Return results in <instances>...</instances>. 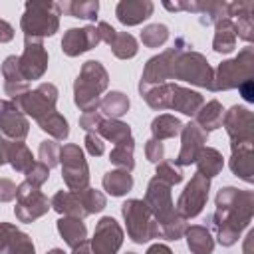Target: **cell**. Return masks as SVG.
Masks as SVG:
<instances>
[{
  "mask_svg": "<svg viewBox=\"0 0 254 254\" xmlns=\"http://www.w3.org/2000/svg\"><path fill=\"white\" fill-rule=\"evenodd\" d=\"M185 238H187V246L192 254H212V250H214V238H212L210 230L202 224L187 226Z\"/></svg>",
  "mask_w": 254,
  "mask_h": 254,
  "instance_id": "83f0119b",
  "label": "cell"
},
{
  "mask_svg": "<svg viewBox=\"0 0 254 254\" xmlns=\"http://www.w3.org/2000/svg\"><path fill=\"white\" fill-rule=\"evenodd\" d=\"M155 4L151 0H121L115 6V16L123 26H137L153 16Z\"/></svg>",
  "mask_w": 254,
  "mask_h": 254,
  "instance_id": "ffe728a7",
  "label": "cell"
},
{
  "mask_svg": "<svg viewBox=\"0 0 254 254\" xmlns=\"http://www.w3.org/2000/svg\"><path fill=\"white\" fill-rule=\"evenodd\" d=\"M18 185L12 179H0V202H10L16 198Z\"/></svg>",
  "mask_w": 254,
  "mask_h": 254,
  "instance_id": "f5cc1de1",
  "label": "cell"
},
{
  "mask_svg": "<svg viewBox=\"0 0 254 254\" xmlns=\"http://www.w3.org/2000/svg\"><path fill=\"white\" fill-rule=\"evenodd\" d=\"M224 131L230 137V147L252 145L254 143V115L244 105H232L222 115Z\"/></svg>",
  "mask_w": 254,
  "mask_h": 254,
  "instance_id": "8fae6325",
  "label": "cell"
},
{
  "mask_svg": "<svg viewBox=\"0 0 254 254\" xmlns=\"http://www.w3.org/2000/svg\"><path fill=\"white\" fill-rule=\"evenodd\" d=\"M254 2H228V18L234 22L236 36L242 38L244 42L254 40Z\"/></svg>",
  "mask_w": 254,
  "mask_h": 254,
  "instance_id": "d6986e66",
  "label": "cell"
},
{
  "mask_svg": "<svg viewBox=\"0 0 254 254\" xmlns=\"http://www.w3.org/2000/svg\"><path fill=\"white\" fill-rule=\"evenodd\" d=\"M190 48L192 46L185 38H177L175 44H173V48H167L159 56L149 58L147 64H145V67H143L139 85H161V83H167V79H171L173 62L177 60V56L181 52L190 50Z\"/></svg>",
  "mask_w": 254,
  "mask_h": 254,
  "instance_id": "ba28073f",
  "label": "cell"
},
{
  "mask_svg": "<svg viewBox=\"0 0 254 254\" xmlns=\"http://www.w3.org/2000/svg\"><path fill=\"white\" fill-rule=\"evenodd\" d=\"M141 42L147 48H159L169 40V28L165 24H149L141 30Z\"/></svg>",
  "mask_w": 254,
  "mask_h": 254,
  "instance_id": "b9f144b4",
  "label": "cell"
},
{
  "mask_svg": "<svg viewBox=\"0 0 254 254\" xmlns=\"http://www.w3.org/2000/svg\"><path fill=\"white\" fill-rule=\"evenodd\" d=\"M85 149L91 157H101L105 153V143L97 133H85Z\"/></svg>",
  "mask_w": 254,
  "mask_h": 254,
  "instance_id": "f907efd6",
  "label": "cell"
},
{
  "mask_svg": "<svg viewBox=\"0 0 254 254\" xmlns=\"http://www.w3.org/2000/svg\"><path fill=\"white\" fill-rule=\"evenodd\" d=\"M222 115H224L222 103H220L218 99H210L208 103H202V107L196 111L194 123H196L202 131L210 133V131H214V129H218V127L222 125Z\"/></svg>",
  "mask_w": 254,
  "mask_h": 254,
  "instance_id": "f546056e",
  "label": "cell"
},
{
  "mask_svg": "<svg viewBox=\"0 0 254 254\" xmlns=\"http://www.w3.org/2000/svg\"><path fill=\"white\" fill-rule=\"evenodd\" d=\"M99 42L101 40H99L97 28L91 24H87L83 28H69L62 38V52L67 58H75L79 54H85V52L97 48Z\"/></svg>",
  "mask_w": 254,
  "mask_h": 254,
  "instance_id": "ac0fdd59",
  "label": "cell"
},
{
  "mask_svg": "<svg viewBox=\"0 0 254 254\" xmlns=\"http://www.w3.org/2000/svg\"><path fill=\"white\" fill-rule=\"evenodd\" d=\"M254 75V48L246 46L238 52L236 58L224 60L218 64L216 69H212V85L210 91H228L238 89L246 79H252Z\"/></svg>",
  "mask_w": 254,
  "mask_h": 254,
  "instance_id": "277c9868",
  "label": "cell"
},
{
  "mask_svg": "<svg viewBox=\"0 0 254 254\" xmlns=\"http://www.w3.org/2000/svg\"><path fill=\"white\" fill-rule=\"evenodd\" d=\"M58 87L54 83H40L36 89H28L26 93L14 97L12 101L18 105V109L32 119H42L44 115L56 111V103H58Z\"/></svg>",
  "mask_w": 254,
  "mask_h": 254,
  "instance_id": "9c48e42d",
  "label": "cell"
},
{
  "mask_svg": "<svg viewBox=\"0 0 254 254\" xmlns=\"http://www.w3.org/2000/svg\"><path fill=\"white\" fill-rule=\"evenodd\" d=\"M60 165H62V179L69 190L77 192L89 187V167L83 149L79 145L65 143L60 151Z\"/></svg>",
  "mask_w": 254,
  "mask_h": 254,
  "instance_id": "52a82bcc",
  "label": "cell"
},
{
  "mask_svg": "<svg viewBox=\"0 0 254 254\" xmlns=\"http://www.w3.org/2000/svg\"><path fill=\"white\" fill-rule=\"evenodd\" d=\"M129 97L123 91H109L99 101V113L107 115V119H119L129 111Z\"/></svg>",
  "mask_w": 254,
  "mask_h": 254,
  "instance_id": "d6a6232c",
  "label": "cell"
},
{
  "mask_svg": "<svg viewBox=\"0 0 254 254\" xmlns=\"http://www.w3.org/2000/svg\"><path fill=\"white\" fill-rule=\"evenodd\" d=\"M121 214L127 226V236L135 244H145L159 238V222L141 198H129L121 204Z\"/></svg>",
  "mask_w": 254,
  "mask_h": 254,
  "instance_id": "5b68a950",
  "label": "cell"
},
{
  "mask_svg": "<svg viewBox=\"0 0 254 254\" xmlns=\"http://www.w3.org/2000/svg\"><path fill=\"white\" fill-rule=\"evenodd\" d=\"M145 157L149 163H155L159 165L161 161H165V147H163V141H157V139H149L145 143Z\"/></svg>",
  "mask_w": 254,
  "mask_h": 254,
  "instance_id": "681fc988",
  "label": "cell"
},
{
  "mask_svg": "<svg viewBox=\"0 0 254 254\" xmlns=\"http://www.w3.org/2000/svg\"><path fill=\"white\" fill-rule=\"evenodd\" d=\"M103 115L99 111H87V113H81L79 117V127L85 131V133H97L99 125L103 123Z\"/></svg>",
  "mask_w": 254,
  "mask_h": 254,
  "instance_id": "c3c4849f",
  "label": "cell"
},
{
  "mask_svg": "<svg viewBox=\"0 0 254 254\" xmlns=\"http://www.w3.org/2000/svg\"><path fill=\"white\" fill-rule=\"evenodd\" d=\"M155 177L165 181L171 187L183 183V171H181L179 165H175V161H161L157 165V169H155Z\"/></svg>",
  "mask_w": 254,
  "mask_h": 254,
  "instance_id": "ee69618b",
  "label": "cell"
},
{
  "mask_svg": "<svg viewBox=\"0 0 254 254\" xmlns=\"http://www.w3.org/2000/svg\"><path fill=\"white\" fill-rule=\"evenodd\" d=\"M236 28L230 18H222L214 24V38H212V50L216 54H230L236 48Z\"/></svg>",
  "mask_w": 254,
  "mask_h": 254,
  "instance_id": "4316f807",
  "label": "cell"
},
{
  "mask_svg": "<svg viewBox=\"0 0 254 254\" xmlns=\"http://www.w3.org/2000/svg\"><path fill=\"white\" fill-rule=\"evenodd\" d=\"M230 171L246 181L252 183L254 181V151L252 145H240V147H230Z\"/></svg>",
  "mask_w": 254,
  "mask_h": 254,
  "instance_id": "7402d4cb",
  "label": "cell"
},
{
  "mask_svg": "<svg viewBox=\"0 0 254 254\" xmlns=\"http://www.w3.org/2000/svg\"><path fill=\"white\" fill-rule=\"evenodd\" d=\"M145 254H173V250H171L167 244L157 242V244H151V246L147 248V252H145Z\"/></svg>",
  "mask_w": 254,
  "mask_h": 254,
  "instance_id": "6f0895ef",
  "label": "cell"
},
{
  "mask_svg": "<svg viewBox=\"0 0 254 254\" xmlns=\"http://www.w3.org/2000/svg\"><path fill=\"white\" fill-rule=\"evenodd\" d=\"M187 220L183 216H173L171 220H167L165 224H159V238H165V240H179L185 236L187 232Z\"/></svg>",
  "mask_w": 254,
  "mask_h": 254,
  "instance_id": "7bdbcfd3",
  "label": "cell"
},
{
  "mask_svg": "<svg viewBox=\"0 0 254 254\" xmlns=\"http://www.w3.org/2000/svg\"><path fill=\"white\" fill-rule=\"evenodd\" d=\"M95 28H97V34H99V40H101V42H105L107 46H111V44L115 42V38H117V30H115L109 22H99Z\"/></svg>",
  "mask_w": 254,
  "mask_h": 254,
  "instance_id": "db71d44e",
  "label": "cell"
},
{
  "mask_svg": "<svg viewBox=\"0 0 254 254\" xmlns=\"http://www.w3.org/2000/svg\"><path fill=\"white\" fill-rule=\"evenodd\" d=\"M202 103H204V97H202L198 91L175 83V87H173L171 109L181 111V113H185V115H189V117H194L196 111L202 107Z\"/></svg>",
  "mask_w": 254,
  "mask_h": 254,
  "instance_id": "603a6c76",
  "label": "cell"
},
{
  "mask_svg": "<svg viewBox=\"0 0 254 254\" xmlns=\"http://www.w3.org/2000/svg\"><path fill=\"white\" fill-rule=\"evenodd\" d=\"M6 163H8L16 173H26V171L34 165V157H32V151L26 147L24 141H8Z\"/></svg>",
  "mask_w": 254,
  "mask_h": 254,
  "instance_id": "1f68e13d",
  "label": "cell"
},
{
  "mask_svg": "<svg viewBox=\"0 0 254 254\" xmlns=\"http://www.w3.org/2000/svg\"><path fill=\"white\" fill-rule=\"evenodd\" d=\"M143 200H145V204L149 206V210L153 212V216L157 218L159 224H165L167 220L177 216L175 202H173V196H171V185H167L165 181H161L157 177H153L149 181Z\"/></svg>",
  "mask_w": 254,
  "mask_h": 254,
  "instance_id": "4fadbf2b",
  "label": "cell"
},
{
  "mask_svg": "<svg viewBox=\"0 0 254 254\" xmlns=\"http://www.w3.org/2000/svg\"><path fill=\"white\" fill-rule=\"evenodd\" d=\"M46 254H65V252H64L62 248H52V250H48Z\"/></svg>",
  "mask_w": 254,
  "mask_h": 254,
  "instance_id": "94428289",
  "label": "cell"
},
{
  "mask_svg": "<svg viewBox=\"0 0 254 254\" xmlns=\"http://www.w3.org/2000/svg\"><path fill=\"white\" fill-rule=\"evenodd\" d=\"M2 77H4V91L12 99L26 93L30 89V83L24 79L20 65H18V56H8L2 62Z\"/></svg>",
  "mask_w": 254,
  "mask_h": 254,
  "instance_id": "44dd1931",
  "label": "cell"
},
{
  "mask_svg": "<svg viewBox=\"0 0 254 254\" xmlns=\"http://www.w3.org/2000/svg\"><path fill=\"white\" fill-rule=\"evenodd\" d=\"M206 141H208V133L202 131L194 121L185 123L181 129V151L175 159V165H179V167L192 165L196 161L198 151L204 147Z\"/></svg>",
  "mask_w": 254,
  "mask_h": 254,
  "instance_id": "e0dca14e",
  "label": "cell"
},
{
  "mask_svg": "<svg viewBox=\"0 0 254 254\" xmlns=\"http://www.w3.org/2000/svg\"><path fill=\"white\" fill-rule=\"evenodd\" d=\"M208 190H210V179L202 177L200 173H194L192 179L183 189L181 196L177 198V204H175L177 214L183 216L185 220L198 216L208 200Z\"/></svg>",
  "mask_w": 254,
  "mask_h": 254,
  "instance_id": "30bf717a",
  "label": "cell"
},
{
  "mask_svg": "<svg viewBox=\"0 0 254 254\" xmlns=\"http://www.w3.org/2000/svg\"><path fill=\"white\" fill-rule=\"evenodd\" d=\"M200 24H216L222 18H228V2L220 0H200Z\"/></svg>",
  "mask_w": 254,
  "mask_h": 254,
  "instance_id": "f35d334b",
  "label": "cell"
},
{
  "mask_svg": "<svg viewBox=\"0 0 254 254\" xmlns=\"http://www.w3.org/2000/svg\"><path fill=\"white\" fill-rule=\"evenodd\" d=\"M60 10L71 18L79 20H95L99 12V2L97 0H71L60 4Z\"/></svg>",
  "mask_w": 254,
  "mask_h": 254,
  "instance_id": "8d00e7d4",
  "label": "cell"
},
{
  "mask_svg": "<svg viewBox=\"0 0 254 254\" xmlns=\"http://www.w3.org/2000/svg\"><path fill=\"white\" fill-rule=\"evenodd\" d=\"M18 65L28 83L40 79L48 69V52L44 48V42L24 38V52L22 56H18Z\"/></svg>",
  "mask_w": 254,
  "mask_h": 254,
  "instance_id": "9a60e30c",
  "label": "cell"
},
{
  "mask_svg": "<svg viewBox=\"0 0 254 254\" xmlns=\"http://www.w3.org/2000/svg\"><path fill=\"white\" fill-rule=\"evenodd\" d=\"M24 181L26 183H30L32 187H42L44 183H48V179H50V169L42 163V161H34V165L24 173Z\"/></svg>",
  "mask_w": 254,
  "mask_h": 254,
  "instance_id": "7dc6e473",
  "label": "cell"
},
{
  "mask_svg": "<svg viewBox=\"0 0 254 254\" xmlns=\"http://www.w3.org/2000/svg\"><path fill=\"white\" fill-rule=\"evenodd\" d=\"M50 200L48 196L38 189L32 187L30 183H20L18 185V192H16V206H14V214L20 222H34L40 216H44L50 210Z\"/></svg>",
  "mask_w": 254,
  "mask_h": 254,
  "instance_id": "7c38bea8",
  "label": "cell"
},
{
  "mask_svg": "<svg viewBox=\"0 0 254 254\" xmlns=\"http://www.w3.org/2000/svg\"><path fill=\"white\" fill-rule=\"evenodd\" d=\"M77 196L85 208L87 214H95V212H101L105 206H107V198L101 190L97 189H91V187H85L83 190H77Z\"/></svg>",
  "mask_w": 254,
  "mask_h": 254,
  "instance_id": "60d3db41",
  "label": "cell"
},
{
  "mask_svg": "<svg viewBox=\"0 0 254 254\" xmlns=\"http://www.w3.org/2000/svg\"><path fill=\"white\" fill-rule=\"evenodd\" d=\"M8 254H36V246H34L30 234L18 230V232L12 236V240H10Z\"/></svg>",
  "mask_w": 254,
  "mask_h": 254,
  "instance_id": "bcb514c9",
  "label": "cell"
},
{
  "mask_svg": "<svg viewBox=\"0 0 254 254\" xmlns=\"http://www.w3.org/2000/svg\"><path fill=\"white\" fill-rule=\"evenodd\" d=\"M125 254H137V252H125Z\"/></svg>",
  "mask_w": 254,
  "mask_h": 254,
  "instance_id": "6125c7cd",
  "label": "cell"
},
{
  "mask_svg": "<svg viewBox=\"0 0 254 254\" xmlns=\"http://www.w3.org/2000/svg\"><path fill=\"white\" fill-rule=\"evenodd\" d=\"M109 85V73L97 60H87L73 81V103L83 111H99L101 93Z\"/></svg>",
  "mask_w": 254,
  "mask_h": 254,
  "instance_id": "7a4b0ae2",
  "label": "cell"
},
{
  "mask_svg": "<svg viewBox=\"0 0 254 254\" xmlns=\"http://www.w3.org/2000/svg\"><path fill=\"white\" fill-rule=\"evenodd\" d=\"M216 210L208 216L216 240L222 246H232L238 242L240 232L250 224L254 214V192L240 190L236 187H222L216 196Z\"/></svg>",
  "mask_w": 254,
  "mask_h": 254,
  "instance_id": "6da1fadb",
  "label": "cell"
},
{
  "mask_svg": "<svg viewBox=\"0 0 254 254\" xmlns=\"http://www.w3.org/2000/svg\"><path fill=\"white\" fill-rule=\"evenodd\" d=\"M238 91H240L244 101L252 103L254 101V79H246L242 85H238Z\"/></svg>",
  "mask_w": 254,
  "mask_h": 254,
  "instance_id": "11a10c76",
  "label": "cell"
},
{
  "mask_svg": "<svg viewBox=\"0 0 254 254\" xmlns=\"http://www.w3.org/2000/svg\"><path fill=\"white\" fill-rule=\"evenodd\" d=\"M123 244V228L113 216H103L95 224L89 248L93 254H117Z\"/></svg>",
  "mask_w": 254,
  "mask_h": 254,
  "instance_id": "5bb4252c",
  "label": "cell"
},
{
  "mask_svg": "<svg viewBox=\"0 0 254 254\" xmlns=\"http://www.w3.org/2000/svg\"><path fill=\"white\" fill-rule=\"evenodd\" d=\"M133 151H135V139H127L123 143H117L111 153H109V161L111 165H115L117 169H123V171H133L135 167V159H133Z\"/></svg>",
  "mask_w": 254,
  "mask_h": 254,
  "instance_id": "74e56055",
  "label": "cell"
},
{
  "mask_svg": "<svg viewBox=\"0 0 254 254\" xmlns=\"http://www.w3.org/2000/svg\"><path fill=\"white\" fill-rule=\"evenodd\" d=\"M50 206L58 212V214H62V216H75V218H85V216H89L87 212H85V208H83V204H81V200H79V196H77V192H73V190H58L52 198H50Z\"/></svg>",
  "mask_w": 254,
  "mask_h": 254,
  "instance_id": "cb8c5ba5",
  "label": "cell"
},
{
  "mask_svg": "<svg viewBox=\"0 0 254 254\" xmlns=\"http://www.w3.org/2000/svg\"><path fill=\"white\" fill-rule=\"evenodd\" d=\"M97 135L101 137V139H107V141H111V143H123V141H127V139H131L133 135H131V127L127 125V123H123L121 119H103V123L99 125V129H97Z\"/></svg>",
  "mask_w": 254,
  "mask_h": 254,
  "instance_id": "d590c367",
  "label": "cell"
},
{
  "mask_svg": "<svg viewBox=\"0 0 254 254\" xmlns=\"http://www.w3.org/2000/svg\"><path fill=\"white\" fill-rule=\"evenodd\" d=\"M252 242H254V230H250L248 234H246V242H244V254H254L252 252Z\"/></svg>",
  "mask_w": 254,
  "mask_h": 254,
  "instance_id": "91938a15",
  "label": "cell"
},
{
  "mask_svg": "<svg viewBox=\"0 0 254 254\" xmlns=\"http://www.w3.org/2000/svg\"><path fill=\"white\" fill-rule=\"evenodd\" d=\"M109 48H111L113 56L119 60H131L139 52V44L129 32H117V38Z\"/></svg>",
  "mask_w": 254,
  "mask_h": 254,
  "instance_id": "ab89813d",
  "label": "cell"
},
{
  "mask_svg": "<svg viewBox=\"0 0 254 254\" xmlns=\"http://www.w3.org/2000/svg\"><path fill=\"white\" fill-rule=\"evenodd\" d=\"M60 151H62V147H60L58 141L46 139V141H42L40 147H38V157H40V161H42L48 169H52V167H58V165H60Z\"/></svg>",
  "mask_w": 254,
  "mask_h": 254,
  "instance_id": "f6af8a7d",
  "label": "cell"
},
{
  "mask_svg": "<svg viewBox=\"0 0 254 254\" xmlns=\"http://www.w3.org/2000/svg\"><path fill=\"white\" fill-rule=\"evenodd\" d=\"M101 185L107 190V194H111V196H123V194H127L133 189V177H131L129 171L111 169V171H107L103 175Z\"/></svg>",
  "mask_w": 254,
  "mask_h": 254,
  "instance_id": "4dcf8cb0",
  "label": "cell"
},
{
  "mask_svg": "<svg viewBox=\"0 0 254 254\" xmlns=\"http://www.w3.org/2000/svg\"><path fill=\"white\" fill-rule=\"evenodd\" d=\"M196 173H200L202 177L206 179H212L216 175L222 173V167H224V159H222V153L214 147H202L196 155Z\"/></svg>",
  "mask_w": 254,
  "mask_h": 254,
  "instance_id": "f1b7e54d",
  "label": "cell"
},
{
  "mask_svg": "<svg viewBox=\"0 0 254 254\" xmlns=\"http://www.w3.org/2000/svg\"><path fill=\"white\" fill-rule=\"evenodd\" d=\"M0 133L8 141H24L30 133L28 117L18 109L12 99L0 101Z\"/></svg>",
  "mask_w": 254,
  "mask_h": 254,
  "instance_id": "2e32d148",
  "label": "cell"
},
{
  "mask_svg": "<svg viewBox=\"0 0 254 254\" xmlns=\"http://www.w3.org/2000/svg\"><path fill=\"white\" fill-rule=\"evenodd\" d=\"M181 129H183L181 119L171 113H161L151 121V133H153V139H157V141L173 139V137L181 135Z\"/></svg>",
  "mask_w": 254,
  "mask_h": 254,
  "instance_id": "836d02e7",
  "label": "cell"
},
{
  "mask_svg": "<svg viewBox=\"0 0 254 254\" xmlns=\"http://www.w3.org/2000/svg\"><path fill=\"white\" fill-rule=\"evenodd\" d=\"M173 87H175V83H169V81L161 83V85H139V93L151 109L163 111V109H171Z\"/></svg>",
  "mask_w": 254,
  "mask_h": 254,
  "instance_id": "d4e9b609",
  "label": "cell"
},
{
  "mask_svg": "<svg viewBox=\"0 0 254 254\" xmlns=\"http://www.w3.org/2000/svg\"><path fill=\"white\" fill-rule=\"evenodd\" d=\"M171 79H179V81H187L190 85L210 89V85H212V67L200 52L185 50L173 62Z\"/></svg>",
  "mask_w": 254,
  "mask_h": 254,
  "instance_id": "8992f818",
  "label": "cell"
},
{
  "mask_svg": "<svg viewBox=\"0 0 254 254\" xmlns=\"http://www.w3.org/2000/svg\"><path fill=\"white\" fill-rule=\"evenodd\" d=\"M60 4L58 2H40L28 0L24 6V14L20 18V28L24 38L30 40H44L54 36L60 30Z\"/></svg>",
  "mask_w": 254,
  "mask_h": 254,
  "instance_id": "3957f363",
  "label": "cell"
},
{
  "mask_svg": "<svg viewBox=\"0 0 254 254\" xmlns=\"http://www.w3.org/2000/svg\"><path fill=\"white\" fill-rule=\"evenodd\" d=\"M12 38H14V28H12L6 20H2V18H0V44L10 42Z\"/></svg>",
  "mask_w": 254,
  "mask_h": 254,
  "instance_id": "9f6ffc18",
  "label": "cell"
},
{
  "mask_svg": "<svg viewBox=\"0 0 254 254\" xmlns=\"http://www.w3.org/2000/svg\"><path fill=\"white\" fill-rule=\"evenodd\" d=\"M58 232L60 236L64 238V242L69 246V248H75L79 246L81 242L87 240V226L81 218H75V216H62L58 220Z\"/></svg>",
  "mask_w": 254,
  "mask_h": 254,
  "instance_id": "484cf974",
  "label": "cell"
},
{
  "mask_svg": "<svg viewBox=\"0 0 254 254\" xmlns=\"http://www.w3.org/2000/svg\"><path fill=\"white\" fill-rule=\"evenodd\" d=\"M38 125L44 133L54 137V141H64L69 135V123L60 111H52V113L44 115L42 119H38Z\"/></svg>",
  "mask_w": 254,
  "mask_h": 254,
  "instance_id": "e575fe53",
  "label": "cell"
},
{
  "mask_svg": "<svg viewBox=\"0 0 254 254\" xmlns=\"http://www.w3.org/2000/svg\"><path fill=\"white\" fill-rule=\"evenodd\" d=\"M6 151H8V139L0 135V167L6 165Z\"/></svg>",
  "mask_w": 254,
  "mask_h": 254,
  "instance_id": "680465c9",
  "label": "cell"
},
{
  "mask_svg": "<svg viewBox=\"0 0 254 254\" xmlns=\"http://www.w3.org/2000/svg\"><path fill=\"white\" fill-rule=\"evenodd\" d=\"M16 232H18V226H16V224L0 222V254H8L10 240H12V236H14Z\"/></svg>",
  "mask_w": 254,
  "mask_h": 254,
  "instance_id": "816d5d0a",
  "label": "cell"
}]
</instances>
